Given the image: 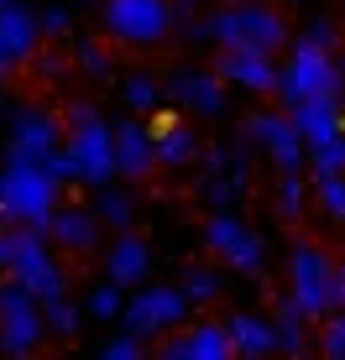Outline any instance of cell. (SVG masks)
Here are the masks:
<instances>
[{
  "label": "cell",
  "mask_w": 345,
  "mask_h": 360,
  "mask_svg": "<svg viewBox=\"0 0 345 360\" xmlns=\"http://www.w3.org/2000/svg\"><path fill=\"white\" fill-rule=\"evenodd\" d=\"M183 37H189V42H220V47L236 42V47L277 53V47L288 42V21H282L272 6H262V0H225L209 21L189 16L183 21Z\"/></svg>",
  "instance_id": "6da1fadb"
},
{
  "label": "cell",
  "mask_w": 345,
  "mask_h": 360,
  "mask_svg": "<svg viewBox=\"0 0 345 360\" xmlns=\"http://www.w3.org/2000/svg\"><path fill=\"white\" fill-rule=\"evenodd\" d=\"M58 198H63V183L42 162H6L0 167V219L6 225H37L47 235V219H53Z\"/></svg>",
  "instance_id": "7a4b0ae2"
},
{
  "label": "cell",
  "mask_w": 345,
  "mask_h": 360,
  "mask_svg": "<svg viewBox=\"0 0 345 360\" xmlns=\"http://www.w3.org/2000/svg\"><path fill=\"white\" fill-rule=\"evenodd\" d=\"M340 89H345V73H340L335 58H330V47H319V42L303 37V42L293 47L288 68H277L272 94L293 110V105H303V99H340Z\"/></svg>",
  "instance_id": "3957f363"
},
{
  "label": "cell",
  "mask_w": 345,
  "mask_h": 360,
  "mask_svg": "<svg viewBox=\"0 0 345 360\" xmlns=\"http://www.w3.org/2000/svg\"><path fill=\"white\" fill-rule=\"evenodd\" d=\"M178 21L172 0H105V32L115 42H131V47H152L163 42Z\"/></svg>",
  "instance_id": "277c9868"
},
{
  "label": "cell",
  "mask_w": 345,
  "mask_h": 360,
  "mask_svg": "<svg viewBox=\"0 0 345 360\" xmlns=\"http://www.w3.org/2000/svg\"><path fill=\"white\" fill-rule=\"evenodd\" d=\"M288 292L299 297V308L309 319L335 314V262L319 245H293L288 256Z\"/></svg>",
  "instance_id": "5b68a950"
},
{
  "label": "cell",
  "mask_w": 345,
  "mask_h": 360,
  "mask_svg": "<svg viewBox=\"0 0 345 360\" xmlns=\"http://www.w3.org/2000/svg\"><path fill=\"white\" fill-rule=\"evenodd\" d=\"M189 308H194V297L183 288H142L126 308H120V324L131 334H142V340H163L168 329H183Z\"/></svg>",
  "instance_id": "8992f818"
},
{
  "label": "cell",
  "mask_w": 345,
  "mask_h": 360,
  "mask_svg": "<svg viewBox=\"0 0 345 360\" xmlns=\"http://www.w3.org/2000/svg\"><path fill=\"white\" fill-rule=\"evenodd\" d=\"M37 303H42V297L27 292L16 277L0 288V350H6V355H16V360L32 355L37 340L47 334V319L37 314Z\"/></svg>",
  "instance_id": "52a82bcc"
},
{
  "label": "cell",
  "mask_w": 345,
  "mask_h": 360,
  "mask_svg": "<svg viewBox=\"0 0 345 360\" xmlns=\"http://www.w3.org/2000/svg\"><path fill=\"white\" fill-rule=\"evenodd\" d=\"M204 251L215 256V262L246 271V277H256L267 262H262V240H256L251 230H246V219H236L230 209H215V214L204 219Z\"/></svg>",
  "instance_id": "ba28073f"
},
{
  "label": "cell",
  "mask_w": 345,
  "mask_h": 360,
  "mask_svg": "<svg viewBox=\"0 0 345 360\" xmlns=\"http://www.w3.org/2000/svg\"><path fill=\"white\" fill-rule=\"evenodd\" d=\"M68 157H73V172H79V183H89V188H105L110 178H115V126H105V120H84V126H68Z\"/></svg>",
  "instance_id": "9c48e42d"
},
{
  "label": "cell",
  "mask_w": 345,
  "mask_h": 360,
  "mask_svg": "<svg viewBox=\"0 0 345 360\" xmlns=\"http://www.w3.org/2000/svg\"><path fill=\"white\" fill-rule=\"evenodd\" d=\"M63 146V120L47 115L37 105L11 110V146H6V162H42L47 152Z\"/></svg>",
  "instance_id": "30bf717a"
},
{
  "label": "cell",
  "mask_w": 345,
  "mask_h": 360,
  "mask_svg": "<svg viewBox=\"0 0 345 360\" xmlns=\"http://www.w3.org/2000/svg\"><path fill=\"white\" fill-rule=\"evenodd\" d=\"M246 141H256L267 157H272L277 172H299L303 167V136L293 126V115H277V110H262V115L246 120Z\"/></svg>",
  "instance_id": "8fae6325"
},
{
  "label": "cell",
  "mask_w": 345,
  "mask_h": 360,
  "mask_svg": "<svg viewBox=\"0 0 345 360\" xmlns=\"http://www.w3.org/2000/svg\"><path fill=\"white\" fill-rule=\"evenodd\" d=\"M215 73L225 84H236V89L246 94H272L277 89V63H272V53H262V47H220L215 53Z\"/></svg>",
  "instance_id": "7c38bea8"
},
{
  "label": "cell",
  "mask_w": 345,
  "mask_h": 360,
  "mask_svg": "<svg viewBox=\"0 0 345 360\" xmlns=\"http://www.w3.org/2000/svg\"><path fill=\"white\" fill-rule=\"evenodd\" d=\"M37 37H42V21L21 0H0V79L16 73L21 63H32Z\"/></svg>",
  "instance_id": "4fadbf2b"
},
{
  "label": "cell",
  "mask_w": 345,
  "mask_h": 360,
  "mask_svg": "<svg viewBox=\"0 0 345 360\" xmlns=\"http://www.w3.org/2000/svg\"><path fill=\"white\" fill-rule=\"evenodd\" d=\"M163 360H230L236 355V340H230L225 324H194V329H168L163 345H157Z\"/></svg>",
  "instance_id": "5bb4252c"
},
{
  "label": "cell",
  "mask_w": 345,
  "mask_h": 360,
  "mask_svg": "<svg viewBox=\"0 0 345 360\" xmlns=\"http://www.w3.org/2000/svg\"><path fill=\"white\" fill-rule=\"evenodd\" d=\"M163 89L168 99H178L183 110H194V115H220L225 110V79H220L215 68H178V73H168L163 79Z\"/></svg>",
  "instance_id": "9a60e30c"
},
{
  "label": "cell",
  "mask_w": 345,
  "mask_h": 360,
  "mask_svg": "<svg viewBox=\"0 0 345 360\" xmlns=\"http://www.w3.org/2000/svg\"><path fill=\"white\" fill-rule=\"evenodd\" d=\"M105 277L120 282L126 292L146 288V277H152V245L137 230H115V245L105 251Z\"/></svg>",
  "instance_id": "2e32d148"
},
{
  "label": "cell",
  "mask_w": 345,
  "mask_h": 360,
  "mask_svg": "<svg viewBox=\"0 0 345 360\" xmlns=\"http://www.w3.org/2000/svg\"><path fill=\"white\" fill-rule=\"evenodd\" d=\"M152 167H157V136L142 120H120L115 126V172L142 183V178H152Z\"/></svg>",
  "instance_id": "e0dca14e"
},
{
  "label": "cell",
  "mask_w": 345,
  "mask_h": 360,
  "mask_svg": "<svg viewBox=\"0 0 345 360\" xmlns=\"http://www.w3.org/2000/svg\"><path fill=\"white\" fill-rule=\"evenodd\" d=\"M47 235H53L58 251H94L100 245V214H94V204H58L53 219H47Z\"/></svg>",
  "instance_id": "ac0fdd59"
},
{
  "label": "cell",
  "mask_w": 345,
  "mask_h": 360,
  "mask_svg": "<svg viewBox=\"0 0 345 360\" xmlns=\"http://www.w3.org/2000/svg\"><path fill=\"white\" fill-rule=\"evenodd\" d=\"M11 277H16L27 292H37L42 303H47V297H63V292H68V277H63V266H58V256L47 251L42 240H37L32 251L21 256L16 266H11Z\"/></svg>",
  "instance_id": "d6986e66"
},
{
  "label": "cell",
  "mask_w": 345,
  "mask_h": 360,
  "mask_svg": "<svg viewBox=\"0 0 345 360\" xmlns=\"http://www.w3.org/2000/svg\"><path fill=\"white\" fill-rule=\"evenodd\" d=\"M152 136H157V167H189L194 157H199V136H194V126L172 120L168 110H157Z\"/></svg>",
  "instance_id": "ffe728a7"
},
{
  "label": "cell",
  "mask_w": 345,
  "mask_h": 360,
  "mask_svg": "<svg viewBox=\"0 0 345 360\" xmlns=\"http://www.w3.org/2000/svg\"><path fill=\"white\" fill-rule=\"evenodd\" d=\"M288 115H293V126H299L303 146H325V141H335V136H345L340 99H303V105H293Z\"/></svg>",
  "instance_id": "44dd1931"
},
{
  "label": "cell",
  "mask_w": 345,
  "mask_h": 360,
  "mask_svg": "<svg viewBox=\"0 0 345 360\" xmlns=\"http://www.w3.org/2000/svg\"><path fill=\"white\" fill-rule=\"evenodd\" d=\"M225 329H230V340H236V355H246V360H262V355L277 350V329L267 324V319H256V314H230Z\"/></svg>",
  "instance_id": "7402d4cb"
},
{
  "label": "cell",
  "mask_w": 345,
  "mask_h": 360,
  "mask_svg": "<svg viewBox=\"0 0 345 360\" xmlns=\"http://www.w3.org/2000/svg\"><path fill=\"white\" fill-rule=\"evenodd\" d=\"M272 329H277V350H288V355H303V350H309V314L299 308V297H293V292L277 297Z\"/></svg>",
  "instance_id": "603a6c76"
},
{
  "label": "cell",
  "mask_w": 345,
  "mask_h": 360,
  "mask_svg": "<svg viewBox=\"0 0 345 360\" xmlns=\"http://www.w3.org/2000/svg\"><path fill=\"white\" fill-rule=\"evenodd\" d=\"M120 94H126V105L137 110V115H157V110H163V99H168L163 79H157L152 68H142V73H126V84H120Z\"/></svg>",
  "instance_id": "cb8c5ba5"
},
{
  "label": "cell",
  "mask_w": 345,
  "mask_h": 360,
  "mask_svg": "<svg viewBox=\"0 0 345 360\" xmlns=\"http://www.w3.org/2000/svg\"><path fill=\"white\" fill-rule=\"evenodd\" d=\"M94 214H100V225L110 230H137V198H131L126 188H105L94 193Z\"/></svg>",
  "instance_id": "d4e9b609"
},
{
  "label": "cell",
  "mask_w": 345,
  "mask_h": 360,
  "mask_svg": "<svg viewBox=\"0 0 345 360\" xmlns=\"http://www.w3.org/2000/svg\"><path fill=\"white\" fill-rule=\"evenodd\" d=\"M37 240H42V230H37V225H6V230H0V271H11Z\"/></svg>",
  "instance_id": "484cf974"
},
{
  "label": "cell",
  "mask_w": 345,
  "mask_h": 360,
  "mask_svg": "<svg viewBox=\"0 0 345 360\" xmlns=\"http://www.w3.org/2000/svg\"><path fill=\"white\" fill-rule=\"evenodd\" d=\"M314 198L330 219H345V172H314Z\"/></svg>",
  "instance_id": "4316f807"
},
{
  "label": "cell",
  "mask_w": 345,
  "mask_h": 360,
  "mask_svg": "<svg viewBox=\"0 0 345 360\" xmlns=\"http://www.w3.org/2000/svg\"><path fill=\"white\" fill-rule=\"evenodd\" d=\"M73 68H84L89 79H100V84L115 79V63H110V53L100 42H79V47H73Z\"/></svg>",
  "instance_id": "83f0119b"
},
{
  "label": "cell",
  "mask_w": 345,
  "mask_h": 360,
  "mask_svg": "<svg viewBox=\"0 0 345 360\" xmlns=\"http://www.w3.org/2000/svg\"><path fill=\"white\" fill-rule=\"evenodd\" d=\"M42 319H47V329L63 334V340L79 334V308H73L68 297H47V303H42Z\"/></svg>",
  "instance_id": "f1b7e54d"
},
{
  "label": "cell",
  "mask_w": 345,
  "mask_h": 360,
  "mask_svg": "<svg viewBox=\"0 0 345 360\" xmlns=\"http://www.w3.org/2000/svg\"><path fill=\"white\" fill-rule=\"evenodd\" d=\"M120 308H126V288L105 277L100 288L89 292V314H94V319H120Z\"/></svg>",
  "instance_id": "f546056e"
},
{
  "label": "cell",
  "mask_w": 345,
  "mask_h": 360,
  "mask_svg": "<svg viewBox=\"0 0 345 360\" xmlns=\"http://www.w3.org/2000/svg\"><path fill=\"white\" fill-rule=\"evenodd\" d=\"M178 288L189 292L194 303H215V297H220V277H215L209 266H189V271H183V282H178Z\"/></svg>",
  "instance_id": "4dcf8cb0"
},
{
  "label": "cell",
  "mask_w": 345,
  "mask_h": 360,
  "mask_svg": "<svg viewBox=\"0 0 345 360\" xmlns=\"http://www.w3.org/2000/svg\"><path fill=\"white\" fill-rule=\"evenodd\" d=\"M319 350L330 360H345V308L325 314V329H319Z\"/></svg>",
  "instance_id": "1f68e13d"
},
{
  "label": "cell",
  "mask_w": 345,
  "mask_h": 360,
  "mask_svg": "<svg viewBox=\"0 0 345 360\" xmlns=\"http://www.w3.org/2000/svg\"><path fill=\"white\" fill-rule=\"evenodd\" d=\"M309 172H345V136L325 146H309Z\"/></svg>",
  "instance_id": "d6a6232c"
},
{
  "label": "cell",
  "mask_w": 345,
  "mask_h": 360,
  "mask_svg": "<svg viewBox=\"0 0 345 360\" xmlns=\"http://www.w3.org/2000/svg\"><path fill=\"white\" fill-rule=\"evenodd\" d=\"M277 209L288 219L303 214V178H299V172H282V178H277Z\"/></svg>",
  "instance_id": "836d02e7"
},
{
  "label": "cell",
  "mask_w": 345,
  "mask_h": 360,
  "mask_svg": "<svg viewBox=\"0 0 345 360\" xmlns=\"http://www.w3.org/2000/svg\"><path fill=\"white\" fill-rule=\"evenodd\" d=\"M100 355L105 360H142L146 355V345H142V334H120V340H110V345H100Z\"/></svg>",
  "instance_id": "e575fe53"
},
{
  "label": "cell",
  "mask_w": 345,
  "mask_h": 360,
  "mask_svg": "<svg viewBox=\"0 0 345 360\" xmlns=\"http://www.w3.org/2000/svg\"><path fill=\"white\" fill-rule=\"evenodd\" d=\"M42 37H68V27H73V16H68V6H42Z\"/></svg>",
  "instance_id": "d590c367"
},
{
  "label": "cell",
  "mask_w": 345,
  "mask_h": 360,
  "mask_svg": "<svg viewBox=\"0 0 345 360\" xmlns=\"http://www.w3.org/2000/svg\"><path fill=\"white\" fill-rule=\"evenodd\" d=\"M303 37H309V42H319V47H330V53L340 47V27H335L330 16H314V21H309V32H303Z\"/></svg>",
  "instance_id": "8d00e7d4"
},
{
  "label": "cell",
  "mask_w": 345,
  "mask_h": 360,
  "mask_svg": "<svg viewBox=\"0 0 345 360\" xmlns=\"http://www.w3.org/2000/svg\"><path fill=\"white\" fill-rule=\"evenodd\" d=\"M68 63H73V53H68V58H58V53H37V68H42V79H63Z\"/></svg>",
  "instance_id": "74e56055"
},
{
  "label": "cell",
  "mask_w": 345,
  "mask_h": 360,
  "mask_svg": "<svg viewBox=\"0 0 345 360\" xmlns=\"http://www.w3.org/2000/svg\"><path fill=\"white\" fill-rule=\"evenodd\" d=\"M63 120H68V126H84V120H100V110H94L89 99H73V105L63 110Z\"/></svg>",
  "instance_id": "f35d334b"
},
{
  "label": "cell",
  "mask_w": 345,
  "mask_h": 360,
  "mask_svg": "<svg viewBox=\"0 0 345 360\" xmlns=\"http://www.w3.org/2000/svg\"><path fill=\"white\" fill-rule=\"evenodd\" d=\"M335 308H345V262H335Z\"/></svg>",
  "instance_id": "ab89813d"
},
{
  "label": "cell",
  "mask_w": 345,
  "mask_h": 360,
  "mask_svg": "<svg viewBox=\"0 0 345 360\" xmlns=\"http://www.w3.org/2000/svg\"><path fill=\"white\" fill-rule=\"evenodd\" d=\"M172 11H178V21H189L194 11H199V0H172Z\"/></svg>",
  "instance_id": "60d3db41"
},
{
  "label": "cell",
  "mask_w": 345,
  "mask_h": 360,
  "mask_svg": "<svg viewBox=\"0 0 345 360\" xmlns=\"http://www.w3.org/2000/svg\"><path fill=\"white\" fill-rule=\"evenodd\" d=\"M11 115V105H6V89H0V120H6Z\"/></svg>",
  "instance_id": "b9f144b4"
},
{
  "label": "cell",
  "mask_w": 345,
  "mask_h": 360,
  "mask_svg": "<svg viewBox=\"0 0 345 360\" xmlns=\"http://www.w3.org/2000/svg\"><path fill=\"white\" fill-rule=\"evenodd\" d=\"M340 73H345V58H340Z\"/></svg>",
  "instance_id": "7bdbcfd3"
}]
</instances>
